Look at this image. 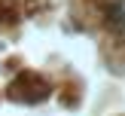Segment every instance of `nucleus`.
Listing matches in <instances>:
<instances>
[{"instance_id": "f257e3e1", "label": "nucleus", "mask_w": 125, "mask_h": 116, "mask_svg": "<svg viewBox=\"0 0 125 116\" xmlns=\"http://www.w3.org/2000/svg\"><path fill=\"white\" fill-rule=\"evenodd\" d=\"M110 24H113L116 31H125V0H119V3L110 9Z\"/></svg>"}]
</instances>
